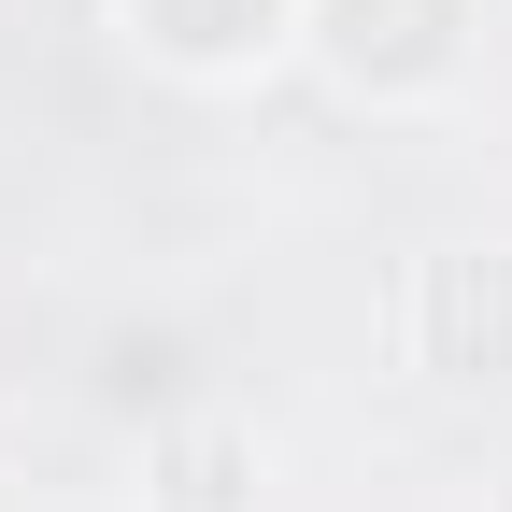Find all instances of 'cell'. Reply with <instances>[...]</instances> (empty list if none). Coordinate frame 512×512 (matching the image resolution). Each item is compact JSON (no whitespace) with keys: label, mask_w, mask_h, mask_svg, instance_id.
Masks as SVG:
<instances>
[{"label":"cell","mask_w":512,"mask_h":512,"mask_svg":"<svg viewBox=\"0 0 512 512\" xmlns=\"http://www.w3.org/2000/svg\"><path fill=\"white\" fill-rule=\"evenodd\" d=\"M299 57L356 114H441L470 86V57H484V0H313Z\"/></svg>","instance_id":"cell-1"},{"label":"cell","mask_w":512,"mask_h":512,"mask_svg":"<svg viewBox=\"0 0 512 512\" xmlns=\"http://www.w3.org/2000/svg\"><path fill=\"white\" fill-rule=\"evenodd\" d=\"M399 356L456 399H498L512 384V242L470 228V242H427L399 271Z\"/></svg>","instance_id":"cell-2"},{"label":"cell","mask_w":512,"mask_h":512,"mask_svg":"<svg viewBox=\"0 0 512 512\" xmlns=\"http://www.w3.org/2000/svg\"><path fill=\"white\" fill-rule=\"evenodd\" d=\"M100 15H114V43L143 57L157 86L228 100V86H271L285 57H299V15H313V0H100Z\"/></svg>","instance_id":"cell-3"},{"label":"cell","mask_w":512,"mask_h":512,"mask_svg":"<svg viewBox=\"0 0 512 512\" xmlns=\"http://www.w3.org/2000/svg\"><path fill=\"white\" fill-rule=\"evenodd\" d=\"M143 512H256V427L242 413H171L143 441Z\"/></svg>","instance_id":"cell-4"},{"label":"cell","mask_w":512,"mask_h":512,"mask_svg":"<svg viewBox=\"0 0 512 512\" xmlns=\"http://www.w3.org/2000/svg\"><path fill=\"white\" fill-rule=\"evenodd\" d=\"M484 512H512V470H498V498H484Z\"/></svg>","instance_id":"cell-5"}]
</instances>
